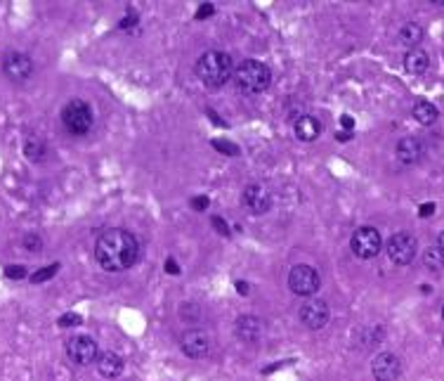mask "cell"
Here are the masks:
<instances>
[{
	"label": "cell",
	"instance_id": "cell-2",
	"mask_svg": "<svg viewBox=\"0 0 444 381\" xmlns=\"http://www.w3.org/2000/svg\"><path fill=\"white\" fill-rule=\"evenodd\" d=\"M196 76L203 86L208 88H222L227 81L234 76V66H232V59L227 52H220V50H208L199 57L196 62Z\"/></svg>",
	"mask_w": 444,
	"mask_h": 381
},
{
	"label": "cell",
	"instance_id": "cell-26",
	"mask_svg": "<svg viewBox=\"0 0 444 381\" xmlns=\"http://www.w3.org/2000/svg\"><path fill=\"white\" fill-rule=\"evenodd\" d=\"M83 322L81 320V315L79 313H66V315H62V318H59V327H79V324Z\"/></svg>",
	"mask_w": 444,
	"mask_h": 381
},
{
	"label": "cell",
	"instance_id": "cell-11",
	"mask_svg": "<svg viewBox=\"0 0 444 381\" xmlns=\"http://www.w3.org/2000/svg\"><path fill=\"white\" fill-rule=\"evenodd\" d=\"M3 71H5V76H8L10 81L21 83V81H26L33 74V62H31L29 55L12 52V55H8V57H5Z\"/></svg>",
	"mask_w": 444,
	"mask_h": 381
},
{
	"label": "cell",
	"instance_id": "cell-7",
	"mask_svg": "<svg viewBox=\"0 0 444 381\" xmlns=\"http://www.w3.org/2000/svg\"><path fill=\"white\" fill-rule=\"evenodd\" d=\"M66 355H69V360L74 364H79V367H88V364H92L97 360L99 351H97V344L92 336L79 334V336H71V339L66 341Z\"/></svg>",
	"mask_w": 444,
	"mask_h": 381
},
{
	"label": "cell",
	"instance_id": "cell-31",
	"mask_svg": "<svg viewBox=\"0 0 444 381\" xmlns=\"http://www.w3.org/2000/svg\"><path fill=\"white\" fill-rule=\"evenodd\" d=\"M215 10H213V5H203V8H199V12H196V19H203V17H210Z\"/></svg>",
	"mask_w": 444,
	"mask_h": 381
},
{
	"label": "cell",
	"instance_id": "cell-35",
	"mask_svg": "<svg viewBox=\"0 0 444 381\" xmlns=\"http://www.w3.org/2000/svg\"><path fill=\"white\" fill-rule=\"evenodd\" d=\"M236 291H239V294H248V284H246V282H236Z\"/></svg>",
	"mask_w": 444,
	"mask_h": 381
},
{
	"label": "cell",
	"instance_id": "cell-37",
	"mask_svg": "<svg viewBox=\"0 0 444 381\" xmlns=\"http://www.w3.org/2000/svg\"><path fill=\"white\" fill-rule=\"evenodd\" d=\"M437 244H440V248L444 251V230H442V235H440V240H437Z\"/></svg>",
	"mask_w": 444,
	"mask_h": 381
},
{
	"label": "cell",
	"instance_id": "cell-15",
	"mask_svg": "<svg viewBox=\"0 0 444 381\" xmlns=\"http://www.w3.org/2000/svg\"><path fill=\"white\" fill-rule=\"evenodd\" d=\"M425 149L421 145L418 137H402V140L397 142V159L402 164L412 166V164H418L421 159H423Z\"/></svg>",
	"mask_w": 444,
	"mask_h": 381
},
{
	"label": "cell",
	"instance_id": "cell-28",
	"mask_svg": "<svg viewBox=\"0 0 444 381\" xmlns=\"http://www.w3.org/2000/svg\"><path fill=\"white\" fill-rule=\"evenodd\" d=\"M208 197H194L192 199V208L194 211H203V208H208Z\"/></svg>",
	"mask_w": 444,
	"mask_h": 381
},
{
	"label": "cell",
	"instance_id": "cell-6",
	"mask_svg": "<svg viewBox=\"0 0 444 381\" xmlns=\"http://www.w3.org/2000/svg\"><path fill=\"white\" fill-rule=\"evenodd\" d=\"M288 286L298 296H314L321 286V277L312 265H296L288 275Z\"/></svg>",
	"mask_w": 444,
	"mask_h": 381
},
{
	"label": "cell",
	"instance_id": "cell-9",
	"mask_svg": "<svg viewBox=\"0 0 444 381\" xmlns=\"http://www.w3.org/2000/svg\"><path fill=\"white\" fill-rule=\"evenodd\" d=\"M243 206L248 208L251 213L260 215V213H268L270 206H272V195L270 190L265 185H260V182H251V185H246V190H243Z\"/></svg>",
	"mask_w": 444,
	"mask_h": 381
},
{
	"label": "cell",
	"instance_id": "cell-36",
	"mask_svg": "<svg viewBox=\"0 0 444 381\" xmlns=\"http://www.w3.org/2000/svg\"><path fill=\"white\" fill-rule=\"evenodd\" d=\"M338 140L345 142V140H350V135H347V133H338Z\"/></svg>",
	"mask_w": 444,
	"mask_h": 381
},
{
	"label": "cell",
	"instance_id": "cell-22",
	"mask_svg": "<svg viewBox=\"0 0 444 381\" xmlns=\"http://www.w3.org/2000/svg\"><path fill=\"white\" fill-rule=\"evenodd\" d=\"M423 265L428 270H432V273H440V270L444 268V251L440 246H430V248H425V253H423Z\"/></svg>",
	"mask_w": 444,
	"mask_h": 381
},
{
	"label": "cell",
	"instance_id": "cell-25",
	"mask_svg": "<svg viewBox=\"0 0 444 381\" xmlns=\"http://www.w3.org/2000/svg\"><path fill=\"white\" fill-rule=\"evenodd\" d=\"M24 248H26V251H31V253H38L43 248V240L38 235H26L24 237Z\"/></svg>",
	"mask_w": 444,
	"mask_h": 381
},
{
	"label": "cell",
	"instance_id": "cell-24",
	"mask_svg": "<svg viewBox=\"0 0 444 381\" xmlns=\"http://www.w3.org/2000/svg\"><path fill=\"white\" fill-rule=\"evenodd\" d=\"M213 147L218 149V152H225L227 157H236L239 154V147L234 142H227V140H213Z\"/></svg>",
	"mask_w": 444,
	"mask_h": 381
},
{
	"label": "cell",
	"instance_id": "cell-33",
	"mask_svg": "<svg viewBox=\"0 0 444 381\" xmlns=\"http://www.w3.org/2000/svg\"><path fill=\"white\" fill-rule=\"evenodd\" d=\"M137 21V17L135 14H128L123 21H121V29H128V26H132Z\"/></svg>",
	"mask_w": 444,
	"mask_h": 381
},
{
	"label": "cell",
	"instance_id": "cell-5",
	"mask_svg": "<svg viewBox=\"0 0 444 381\" xmlns=\"http://www.w3.org/2000/svg\"><path fill=\"white\" fill-rule=\"evenodd\" d=\"M350 246H352V253L362 261H369V258H376L383 248V240H381V232L376 228H364L354 230L352 240H350Z\"/></svg>",
	"mask_w": 444,
	"mask_h": 381
},
{
	"label": "cell",
	"instance_id": "cell-32",
	"mask_svg": "<svg viewBox=\"0 0 444 381\" xmlns=\"http://www.w3.org/2000/svg\"><path fill=\"white\" fill-rule=\"evenodd\" d=\"M165 270H168L170 275H177V273H180V268H177V263L173 261V258H168V261H165Z\"/></svg>",
	"mask_w": 444,
	"mask_h": 381
},
{
	"label": "cell",
	"instance_id": "cell-29",
	"mask_svg": "<svg viewBox=\"0 0 444 381\" xmlns=\"http://www.w3.org/2000/svg\"><path fill=\"white\" fill-rule=\"evenodd\" d=\"M210 223H213V228L220 232V235H230V230H227V223L222 218H218V215H213V220H210Z\"/></svg>",
	"mask_w": 444,
	"mask_h": 381
},
{
	"label": "cell",
	"instance_id": "cell-20",
	"mask_svg": "<svg viewBox=\"0 0 444 381\" xmlns=\"http://www.w3.org/2000/svg\"><path fill=\"white\" fill-rule=\"evenodd\" d=\"M24 154H26V159H29V162L38 164V162H43V159H46L48 149H46V145H43L41 137L31 135L29 140H26V145H24Z\"/></svg>",
	"mask_w": 444,
	"mask_h": 381
},
{
	"label": "cell",
	"instance_id": "cell-19",
	"mask_svg": "<svg viewBox=\"0 0 444 381\" xmlns=\"http://www.w3.org/2000/svg\"><path fill=\"white\" fill-rule=\"evenodd\" d=\"M414 119L418 121L421 126H430V124H435L437 121V107L435 104H430V102H425V99H421V102H416L414 104Z\"/></svg>",
	"mask_w": 444,
	"mask_h": 381
},
{
	"label": "cell",
	"instance_id": "cell-3",
	"mask_svg": "<svg viewBox=\"0 0 444 381\" xmlns=\"http://www.w3.org/2000/svg\"><path fill=\"white\" fill-rule=\"evenodd\" d=\"M234 83L241 92H248V95H258V92L268 90L272 74L270 69L258 59H243L241 64L234 69Z\"/></svg>",
	"mask_w": 444,
	"mask_h": 381
},
{
	"label": "cell",
	"instance_id": "cell-1",
	"mask_svg": "<svg viewBox=\"0 0 444 381\" xmlns=\"http://www.w3.org/2000/svg\"><path fill=\"white\" fill-rule=\"evenodd\" d=\"M95 258L107 273H123L140 258V242L132 232L111 228L97 237Z\"/></svg>",
	"mask_w": 444,
	"mask_h": 381
},
{
	"label": "cell",
	"instance_id": "cell-17",
	"mask_svg": "<svg viewBox=\"0 0 444 381\" xmlns=\"http://www.w3.org/2000/svg\"><path fill=\"white\" fill-rule=\"evenodd\" d=\"M95 364H97V372L102 374V377H107V379H114V377H119V374L123 372V360H121L114 351L99 353Z\"/></svg>",
	"mask_w": 444,
	"mask_h": 381
},
{
	"label": "cell",
	"instance_id": "cell-23",
	"mask_svg": "<svg viewBox=\"0 0 444 381\" xmlns=\"http://www.w3.org/2000/svg\"><path fill=\"white\" fill-rule=\"evenodd\" d=\"M57 270H59V263L46 265V268L36 270V273L31 275V282H33V284H41V282H48V280H52L54 275H57Z\"/></svg>",
	"mask_w": 444,
	"mask_h": 381
},
{
	"label": "cell",
	"instance_id": "cell-4",
	"mask_svg": "<svg viewBox=\"0 0 444 381\" xmlns=\"http://www.w3.org/2000/svg\"><path fill=\"white\" fill-rule=\"evenodd\" d=\"M62 124L71 135H85L92 128V109L83 99H71L62 109Z\"/></svg>",
	"mask_w": 444,
	"mask_h": 381
},
{
	"label": "cell",
	"instance_id": "cell-12",
	"mask_svg": "<svg viewBox=\"0 0 444 381\" xmlns=\"http://www.w3.org/2000/svg\"><path fill=\"white\" fill-rule=\"evenodd\" d=\"M402 374V362L395 353H381L374 360V377L376 381H397Z\"/></svg>",
	"mask_w": 444,
	"mask_h": 381
},
{
	"label": "cell",
	"instance_id": "cell-8",
	"mask_svg": "<svg viewBox=\"0 0 444 381\" xmlns=\"http://www.w3.org/2000/svg\"><path fill=\"white\" fill-rule=\"evenodd\" d=\"M416 251H418V242L407 232H397L387 240V256L397 265H409L416 258Z\"/></svg>",
	"mask_w": 444,
	"mask_h": 381
},
{
	"label": "cell",
	"instance_id": "cell-38",
	"mask_svg": "<svg viewBox=\"0 0 444 381\" xmlns=\"http://www.w3.org/2000/svg\"><path fill=\"white\" fill-rule=\"evenodd\" d=\"M442 320H444V306H442Z\"/></svg>",
	"mask_w": 444,
	"mask_h": 381
},
{
	"label": "cell",
	"instance_id": "cell-27",
	"mask_svg": "<svg viewBox=\"0 0 444 381\" xmlns=\"http://www.w3.org/2000/svg\"><path fill=\"white\" fill-rule=\"evenodd\" d=\"M5 277H10V280H24L26 277V270L21 268V265H8V268H5Z\"/></svg>",
	"mask_w": 444,
	"mask_h": 381
},
{
	"label": "cell",
	"instance_id": "cell-21",
	"mask_svg": "<svg viewBox=\"0 0 444 381\" xmlns=\"http://www.w3.org/2000/svg\"><path fill=\"white\" fill-rule=\"evenodd\" d=\"M421 38H423V29H421L418 24H414V21L407 26H402V31H399V41H402L409 50H414L416 46H418Z\"/></svg>",
	"mask_w": 444,
	"mask_h": 381
},
{
	"label": "cell",
	"instance_id": "cell-13",
	"mask_svg": "<svg viewBox=\"0 0 444 381\" xmlns=\"http://www.w3.org/2000/svg\"><path fill=\"white\" fill-rule=\"evenodd\" d=\"M208 334L201 329H192L182 336V353L190 355L192 360H201V358L208 355Z\"/></svg>",
	"mask_w": 444,
	"mask_h": 381
},
{
	"label": "cell",
	"instance_id": "cell-16",
	"mask_svg": "<svg viewBox=\"0 0 444 381\" xmlns=\"http://www.w3.org/2000/svg\"><path fill=\"white\" fill-rule=\"evenodd\" d=\"M293 130H296V137H298V140L312 142V140H317V137L321 135V124H319V119H314V116L303 114L301 119L296 121Z\"/></svg>",
	"mask_w": 444,
	"mask_h": 381
},
{
	"label": "cell",
	"instance_id": "cell-18",
	"mask_svg": "<svg viewBox=\"0 0 444 381\" xmlns=\"http://www.w3.org/2000/svg\"><path fill=\"white\" fill-rule=\"evenodd\" d=\"M428 52L421 48H414L407 52V57H404V66H407L409 74H423L425 69H428Z\"/></svg>",
	"mask_w": 444,
	"mask_h": 381
},
{
	"label": "cell",
	"instance_id": "cell-30",
	"mask_svg": "<svg viewBox=\"0 0 444 381\" xmlns=\"http://www.w3.org/2000/svg\"><path fill=\"white\" fill-rule=\"evenodd\" d=\"M432 213H435V204H423L421 211H418L421 218H428V215H432Z\"/></svg>",
	"mask_w": 444,
	"mask_h": 381
},
{
	"label": "cell",
	"instance_id": "cell-14",
	"mask_svg": "<svg viewBox=\"0 0 444 381\" xmlns=\"http://www.w3.org/2000/svg\"><path fill=\"white\" fill-rule=\"evenodd\" d=\"M234 331L243 344H255L263 336V322L258 318H253V315H241L234 324Z\"/></svg>",
	"mask_w": 444,
	"mask_h": 381
},
{
	"label": "cell",
	"instance_id": "cell-10",
	"mask_svg": "<svg viewBox=\"0 0 444 381\" xmlns=\"http://www.w3.org/2000/svg\"><path fill=\"white\" fill-rule=\"evenodd\" d=\"M329 318H331L329 306H326L321 298H310V301L301 308V320H303V324L307 329H321V327H326Z\"/></svg>",
	"mask_w": 444,
	"mask_h": 381
},
{
	"label": "cell",
	"instance_id": "cell-34",
	"mask_svg": "<svg viewBox=\"0 0 444 381\" xmlns=\"http://www.w3.org/2000/svg\"><path fill=\"white\" fill-rule=\"evenodd\" d=\"M341 124H343V128H345V130L354 128V119H352V116H343Z\"/></svg>",
	"mask_w": 444,
	"mask_h": 381
}]
</instances>
